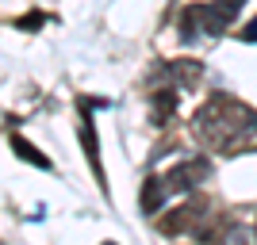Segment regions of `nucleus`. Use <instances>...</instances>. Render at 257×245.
Here are the masks:
<instances>
[{
    "mask_svg": "<svg viewBox=\"0 0 257 245\" xmlns=\"http://www.w3.org/2000/svg\"><path fill=\"white\" fill-rule=\"evenodd\" d=\"M192 130L207 149L230 157V153H242L257 142V111L234 100L230 92H215L192 115Z\"/></svg>",
    "mask_w": 257,
    "mask_h": 245,
    "instance_id": "1",
    "label": "nucleus"
},
{
    "mask_svg": "<svg viewBox=\"0 0 257 245\" xmlns=\"http://www.w3.org/2000/svg\"><path fill=\"white\" fill-rule=\"evenodd\" d=\"M204 218H207V199H188V203H181V207H173L165 218H158V230L161 234H169V237H177V234H188V230H200L204 226Z\"/></svg>",
    "mask_w": 257,
    "mask_h": 245,
    "instance_id": "2",
    "label": "nucleus"
},
{
    "mask_svg": "<svg viewBox=\"0 0 257 245\" xmlns=\"http://www.w3.org/2000/svg\"><path fill=\"white\" fill-rule=\"evenodd\" d=\"M88 100L81 96V115H77V138H81V146H85V157H88V165H92V172H96V180H100V188H104V195H107V176H104V169H100V138H96V123H92V115H88Z\"/></svg>",
    "mask_w": 257,
    "mask_h": 245,
    "instance_id": "3",
    "label": "nucleus"
},
{
    "mask_svg": "<svg viewBox=\"0 0 257 245\" xmlns=\"http://www.w3.org/2000/svg\"><path fill=\"white\" fill-rule=\"evenodd\" d=\"M246 0H211V4H200V23H204L207 35H226L230 23L238 20Z\"/></svg>",
    "mask_w": 257,
    "mask_h": 245,
    "instance_id": "4",
    "label": "nucleus"
},
{
    "mask_svg": "<svg viewBox=\"0 0 257 245\" xmlns=\"http://www.w3.org/2000/svg\"><path fill=\"white\" fill-rule=\"evenodd\" d=\"M207 161L204 157H192V161H181L177 169L165 172V184H169V192H192L200 180H207Z\"/></svg>",
    "mask_w": 257,
    "mask_h": 245,
    "instance_id": "5",
    "label": "nucleus"
},
{
    "mask_svg": "<svg viewBox=\"0 0 257 245\" xmlns=\"http://www.w3.org/2000/svg\"><path fill=\"white\" fill-rule=\"evenodd\" d=\"M161 73L169 77V85H177V88H196L200 77H204V65L196 62V58H177V62H169Z\"/></svg>",
    "mask_w": 257,
    "mask_h": 245,
    "instance_id": "6",
    "label": "nucleus"
},
{
    "mask_svg": "<svg viewBox=\"0 0 257 245\" xmlns=\"http://www.w3.org/2000/svg\"><path fill=\"white\" fill-rule=\"evenodd\" d=\"M165 195H169V184H165V176H146V184H142V214H161V207H165Z\"/></svg>",
    "mask_w": 257,
    "mask_h": 245,
    "instance_id": "7",
    "label": "nucleus"
},
{
    "mask_svg": "<svg viewBox=\"0 0 257 245\" xmlns=\"http://www.w3.org/2000/svg\"><path fill=\"white\" fill-rule=\"evenodd\" d=\"M173 111H177V92H173V88H158V92H154V104H150V123L154 127H165L173 119Z\"/></svg>",
    "mask_w": 257,
    "mask_h": 245,
    "instance_id": "8",
    "label": "nucleus"
},
{
    "mask_svg": "<svg viewBox=\"0 0 257 245\" xmlns=\"http://www.w3.org/2000/svg\"><path fill=\"white\" fill-rule=\"evenodd\" d=\"M8 146L16 149V157H20V161H27V165H35V169H46V172H50V157H43V153H39L31 142L23 138V134H16V130H12V134H8Z\"/></svg>",
    "mask_w": 257,
    "mask_h": 245,
    "instance_id": "9",
    "label": "nucleus"
},
{
    "mask_svg": "<svg viewBox=\"0 0 257 245\" xmlns=\"http://www.w3.org/2000/svg\"><path fill=\"white\" fill-rule=\"evenodd\" d=\"M200 27H204V23H200V4L184 8V16H181V39H184V43H192Z\"/></svg>",
    "mask_w": 257,
    "mask_h": 245,
    "instance_id": "10",
    "label": "nucleus"
},
{
    "mask_svg": "<svg viewBox=\"0 0 257 245\" xmlns=\"http://www.w3.org/2000/svg\"><path fill=\"white\" fill-rule=\"evenodd\" d=\"M43 23H46L43 12H27L23 20H16V31H31V27H43Z\"/></svg>",
    "mask_w": 257,
    "mask_h": 245,
    "instance_id": "11",
    "label": "nucleus"
},
{
    "mask_svg": "<svg viewBox=\"0 0 257 245\" xmlns=\"http://www.w3.org/2000/svg\"><path fill=\"white\" fill-rule=\"evenodd\" d=\"M226 245H257V237L246 234L242 226H234V230H230V237H226Z\"/></svg>",
    "mask_w": 257,
    "mask_h": 245,
    "instance_id": "12",
    "label": "nucleus"
},
{
    "mask_svg": "<svg viewBox=\"0 0 257 245\" xmlns=\"http://www.w3.org/2000/svg\"><path fill=\"white\" fill-rule=\"evenodd\" d=\"M238 39H242V43H257V20H249L246 27L238 31Z\"/></svg>",
    "mask_w": 257,
    "mask_h": 245,
    "instance_id": "13",
    "label": "nucleus"
},
{
    "mask_svg": "<svg viewBox=\"0 0 257 245\" xmlns=\"http://www.w3.org/2000/svg\"><path fill=\"white\" fill-rule=\"evenodd\" d=\"M104 245H115V241H104Z\"/></svg>",
    "mask_w": 257,
    "mask_h": 245,
    "instance_id": "14",
    "label": "nucleus"
}]
</instances>
